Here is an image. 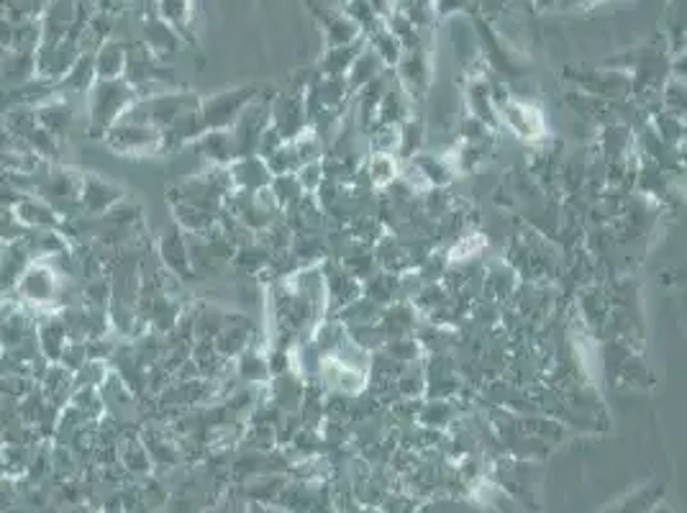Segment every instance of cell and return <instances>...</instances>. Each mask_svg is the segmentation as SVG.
Returning <instances> with one entry per match:
<instances>
[{"mask_svg": "<svg viewBox=\"0 0 687 513\" xmlns=\"http://www.w3.org/2000/svg\"><path fill=\"white\" fill-rule=\"evenodd\" d=\"M370 175L375 185L393 183L395 177H398V165H395L393 154L375 152V157H372V162H370Z\"/></svg>", "mask_w": 687, "mask_h": 513, "instance_id": "7402d4cb", "label": "cell"}, {"mask_svg": "<svg viewBox=\"0 0 687 513\" xmlns=\"http://www.w3.org/2000/svg\"><path fill=\"white\" fill-rule=\"evenodd\" d=\"M34 334L44 360H62V354H65L67 344H70V337H67V329L65 324H62V319H59V313H47V316H42V321H39V326L34 329Z\"/></svg>", "mask_w": 687, "mask_h": 513, "instance_id": "ba28073f", "label": "cell"}, {"mask_svg": "<svg viewBox=\"0 0 687 513\" xmlns=\"http://www.w3.org/2000/svg\"><path fill=\"white\" fill-rule=\"evenodd\" d=\"M18 224L24 226L26 231H44V229H62V219L57 216L52 206L39 198V195L26 193L21 201L13 206Z\"/></svg>", "mask_w": 687, "mask_h": 513, "instance_id": "52a82bcc", "label": "cell"}, {"mask_svg": "<svg viewBox=\"0 0 687 513\" xmlns=\"http://www.w3.org/2000/svg\"><path fill=\"white\" fill-rule=\"evenodd\" d=\"M382 67H385L382 65V59L377 57L370 47H365L357 54V59L352 62L347 75H344L347 77V88L357 90V88H365V85L375 83V77L380 75Z\"/></svg>", "mask_w": 687, "mask_h": 513, "instance_id": "e0dca14e", "label": "cell"}, {"mask_svg": "<svg viewBox=\"0 0 687 513\" xmlns=\"http://www.w3.org/2000/svg\"><path fill=\"white\" fill-rule=\"evenodd\" d=\"M159 254H162V262H165L170 272H175L180 278H188V272L193 275L188 244H185V239L177 231H172V234L167 231L165 239H162V247H159Z\"/></svg>", "mask_w": 687, "mask_h": 513, "instance_id": "2e32d148", "label": "cell"}, {"mask_svg": "<svg viewBox=\"0 0 687 513\" xmlns=\"http://www.w3.org/2000/svg\"><path fill=\"white\" fill-rule=\"evenodd\" d=\"M593 3H598V0H559L557 8L567 11V8H577V6H593Z\"/></svg>", "mask_w": 687, "mask_h": 513, "instance_id": "cb8c5ba5", "label": "cell"}, {"mask_svg": "<svg viewBox=\"0 0 687 513\" xmlns=\"http://www.w3.org/2000/svg\"><path fill=\"white\" fill-rule=\"evenodd\" d=\"M36 121L42 129H47L54 139H62L72 124V108L62 98H49L47 103L34 108Z\"/></svg>", "mask_w": 687, "mask_h": 513, "instance_id": "4fadbf2b", "label": "cell"}, {"mask_svg": "<svg viewBox=\"0 0 687 513\" xmlns=\"http://www.w3.org/2000/svg\"><path fill=\"white\" fill-rule=\"evenodd\" d=\"M370 49L382 59V65H395L403 59V44L398 42V36L388 29V26H380L377 31H370Z\"/></svg>", "mask_w": 687, "mask_h": 513, "instance_id": "44dd1931", "label": "cell"}, {"mask_svg": "<svg viewBox=\"0 0 687 513\" xmlns=\"http://www.w3.org/2000/svg\"><path fill=\"white\" fill-rule=\"evenodd\" d=\"M85 95H88V131L93 139L106 136V131L116 126L139 98L124 77L95 80Z\"/></svg>", "mask_w": 687, "mask_h": 513, "instance_id": "6da1fadb", "label": "cell"}, {"mask_svg": "<svg viewBox=\"0 0 687 513\" xmlns=\"http://www.w3.org/2000/svg\"><path fill=\"white\" fill-rule=\"evenodd\" d=\"M365 49V42L362 39H357V42L352 44H344V47H334L329 49V52L323 54V72H326V77H344L349 72V67H352V62L357 59V54Z\"/></svg>", "mask_w": 687, "mask_h": 513, "instance_id": "d6986e66", "label": "cell"}, {"mask_svg": "<svg viewBox=\"0 0 687 513\" xmlns=\"http://www.w3.org/2000/svg\"><path fill=\"white\" fill-rule=\"evenodd\" d=\"M195 147H198L200 154H206L208 160L218 162V165H226V162H231L236 157L231 129L203 131V134L195 139Z\"/></svg>", "mask_w": 687, "mask_h": 513, "instance_id": "7c38bea8", "label": "cell"}, {"mask_svg": "<svg viewBox=\"0 0 687 513\" xmlns=\"http://www.w3.org/2000/svg\"><path fill=\"white\" fill-rule=\"evenodd\" d=\"M503 116L508 126L523 139H534L541 134V116L534 108L523 106V103H508V106H503Z\"/></svg>", "mask_w": 687, "mask_h": 513, "instance_id": "ac0fdd59", "label": "cell"}, {"mask_svg": "<svg viewBox=\"0 0 687 513\" xmlns=\"http://www.w3.org/2000/svg\"><path fill=\"white\" fill-rule=\"evenodd\" d=\"M323 31H326V47H344V44H352L357 39H362V26L354 21L347 13H329L323 18Z\"/></svg>", "mask_w": 687, "mask_h": 513, "instance_id": "5bb4252c", "label": "cell"}, {"mask_svg": "<svg viewBox=\"0 0 687 513\" xmlns=\"http://www.w3.org/2000/svg\"><path fill=\"white\" fill-rule=\"evenodd\" d=\"M231 180L236 185H241L244 190H259L272 185V172L265 165V160H257V157H244L241 162H236L234 170H231Z\"/></svg>", "mask_w": 687, "mask_h": 513, "instance_id": "9a60e30c", "label": "cell"}, {"mask_svg": "<svg viewBox=\"0 0 687 513\" xmlns=\"http://www.w3.org/2000/svg\"><path fill=\"white\" fill-rule=\"evenodd\" d=\"M534 3H536V8H539V11H544V8H552V6H557L559 0H534Z\"/></svg>", "mask_w": 687, "mask_h": 513, "instance_id": "d4e9b609", "label": "cell"}, {"mask_svg": "<svg viewBox=\"0 0 687 513\" xmlns=\"http://www.w3.org/2000/svg\"><path fill=\"white\" fill-rule=\"evenodd\" d=\"M29 265L31 257L21 239L3 244L0 247V293H13V288H16Z\"/></svg>", "mask_w": 687, "mask_h": 513, "instance_id": "9c48e42d", "label": "cell"}, {"mask_svg": "<svg viewBox=\"0 0 687 513\" xmlns=\"http://www.w3.org/2000/svg\"><path fill=\"white\" fill-rule=\"evenodd\" d=\"M154 16L159 21H165L177 36L180 42L195 44L193 34V18H195V3L193 0H154Z\"/></svg>", "mask_w": 687, "mask_h": 513, "instance_id": "8992f818", "label": "cell"}, {"mask_svg": "<svg viewBox=\"0 0 687 513\" xmlns=\"http://www.w3.org/2000/svg\"><path fill=\"white\" fill-rule=\"evenodd\" d=\"M103 139L108 149L126 154V157H147V154L162 152V131L141 124V121H131V118H121L116 126L106 131Z\"/></svg>", "mask_w": 687, "mask_h": 513, "instance_id": "3957f363", "label": "cell"}, {"mask_svg": "<svg viewBox=\"0 0 687 513\" xmlns=\"http://www.w3.org/2000/svg\"><path fill=\"white\" fill-rule=\"evenodd\" d=\"M21 306L31 308H52L59 306L62 295V278L49 262H31L24 270L18 285L13 288Z\"/></svg>", "mask_w": 687, "mask_h": 513, "instance_id": "7a4b0ae2", "label": "cell"}, {"mask_svg": "<svg viewBox=\"0 0 687 513\" xmlns=\"http://www.w3.org/2000/svg\"><path fill=\"white\" fill-rule=\"evenodd\" d=\"M144 47H147V52L152 54L154 59L165 62V59L175 57L177 47H180V36H177L165 21H159L157 16H152L144 21Z\"/></svg>", "mask_w": 687, "mask_h": 513, "instance_id": "30bf717a", "label": "cell"}, {"mask_svg": "<svg viewBox=\"0 0 687 513\" xmlns=\"http://www.w3.org/2000/svg\"><path fill=\"white\" fill-rule=\"evenodd\" d=\"M254 95H257V85H244V88L224 90V93L200 101L198 116L200 124H203V131L231 129V124L239 118V113L249 103H254Z\"/></svg>", "mask_w": 687, "mask_h": 513, "instance_id": "277c9868", "label": "cell"}, {"mask_svg": "<svg viewBox=\"0 0 687 513\" xmlns=\"http://www.w3.org/2000/svg\"><path fill=\"white\" fill-rule=\"evenodd\" d=\"M24 234H26V229L18 224L13 208L0 206V242L3 244L18 242V239H24Z\"/></svg>", "mask_w": 687, "mask_h": 513, "instance_id": "603a6c76", "label": "cell"}, {"mask_svg": "<svg viewBox=\"0 0 687 513\" xmlns=\"http://www.w3.org/2000/svg\"><path fill=\"white\" fill-rule=\"evenodd\" d=\"M118 201H124V190L95 175H83V190H80V208L83 216L98 219L111 211Z\"/></svg>", "mask_w": 687, "mask_h": 513, "instance_id": "5b68a950", "label": "cell"}, {"mask_svg": "<svg viewBox=\"0 0 687 513\" xmlns=\"http://www.w3.org/2000/svg\"><path fill=\"white\" fill-rule=\"evenodd\" d=\"M95 80H118L126 72V44L106 39L93 52Z\"/></svg>", "mask_w": 687, "mask_h": 513, "instance_id": "8fae6325", "label": "cell"}, {"mask_svg": "<svg viewBox=\"0 0 687 513\" xmlns=\"http://www.w3.org/2000/svg\"><path fill=\"white\" fill-rule=\"evenodd\" d=\"M65 88L75 90V93H88L95 83V67H93V52H83L75 59V65L65 72V77L59 80Z\"/></svg>", "mask_w": 687, "mask_h": 513, "instance_id": "ffe728a7", "label": "cell"}]
</instances>
